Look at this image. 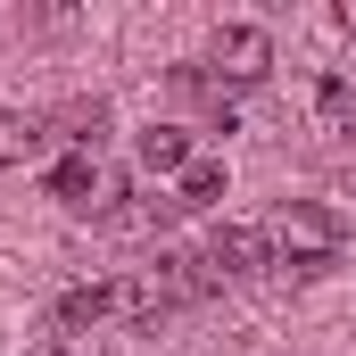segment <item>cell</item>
<instances>
[{
  "label": "cell",
  "mask_w": 356,
  "mask_h": 356,
  "mask_svg": "<svg viewBox=\"0 0 356 356\" xmlns=\"http://www.w3.org/2000/svg\"><path fill=\"white\" fill-rule=\"evenodd\" d=\"M266 241L282 249V266H290V273H323V266H332V249L348 241V224H340L332 207H315V199H290V207H273Z\"/></svg>",
  "instance_id": "cell-1"
},
{
  "label": "cell",
  "mask_w": 356,
  "mask_h": 356,
  "mask_svg": "<svg viewBox=\"0 0 356 356\" xmlns=\"http://www.w3.org/2000/svg\"><path fill=\"white\" fill-rule=\"evenodd\" d=\"M207 67H216L224 83H266V75H273V33H266V25H216Z\"/></svg>",
  "instance_id": "cell-2"
},
{
  "label": "cell",
  "mask_w": 356,
  "mask_h": 356,
  "mask_svg": "<svg viewBox=\"0 0 356 356\" xmlns=\"http://www.w3.org/2000/svg\"><path fill=\"white\" fill-rule=\"evenodd\" d=\"M273 241L257 232V224H216V241H207V266L216 273H266Z\"/></svg>",
  "instance_id": "cell-3"
},
{
  "label": "cell",
  "mask_w": 356,
  "mask_h": 356,
  "mask_svg": "<svg viewBox=\"0 0 356 356\" xmlns=\"http://www.w3.org/2000/svg\"><path fill=\"white\" fill-rule=\"evenodd\" d=\"M99 315H116V282H75L58 298V332H91Z\"/></svg>",
  "instance_id": "cell-4"
},
{
  "label": "cell",
  "mask_w": 356,
  "mask_h": 356,
  "mask_svg": "<svg viewBox=\"0 0 356 356\" xmlns=\"http://www.w3.org/2000/svg\"><path fill=\"white\" fill-rule=\"evenodd\" d=\"M133 158H141V175H182V166H191V141H182L175 124H149V133L133 141Z\"/></svg>",
  "instance_id": "cell-5"
},
{
  "label": "cell",
  "mask_w": 356,
  "mask_h": 356,
  "mask_svg": "<svg viewBox=\"0 0 356 356\" xmlns=\"http://www.w3.org/2000/svg\"><path fill=\"white\" fill-rule=\"evenodd\" d=\"M99 166H91L83 149H75V158H58V166H50V199H67V207H91V199H99Z\"/></svg>",
  "instance_id": "cell-6"
},
{
  "label": "cell",
  "mask_w": 356,
  "mask_h": 356,
  "mask_svg": "<svg viewBox=\"0 0 356 356\" xmlns=\"http://www.w3.org/2000/svg\"><path fill=\"white\" fill-rule=\"evenodd\" d=\"M216 199H224V158H191V166H182L175 207H216Z\"/></svg>",
  "instance_id": "cell-7"
},
{
  "label": "cell",
  "mask_w": 356,
  "mask_h": 356,
  "mask_svg": "<svg viewBox=\"0 0 356 356\" xmlns=\"http://www.w3.org/2000/svg\"><path fill=\"white\" fill-rule=\"evenodd\" d=\"M42 149V124L33 116H0V166H17V158H33Z\"/></svg>",
  "instance_id": "cell-8"
},
{
  "label": "cell",
  "mask_w": 356,
  "mask_h": 356,
  "mask_svg": "<svg viewBox=\"0 0 356 356\" xmlns=\"http://www.w3.org/2000/svg\"><path fill=\"white\" fill-rule=\"evenodd\" d=\"M340 25H348V33H356V0H348V8H340Z\"/></svg>",
  "instance_id": "cell-9"
}]
</instances>
